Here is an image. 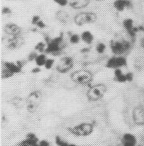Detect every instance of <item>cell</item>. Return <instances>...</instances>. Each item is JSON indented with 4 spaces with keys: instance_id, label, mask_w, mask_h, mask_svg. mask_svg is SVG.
<instances>
[{
    "instance_id": "e575fe53",
    "label": "cell",
    "mask_w": 144,
    "mask_h": 146,
    "mask_svg": "<svg viewBox=\"0 0 144 146\" xmlns=\"http://www.w3.org/2000/svg\"><path fill=\"white\" fill-rule=\"evenodd\" d=\"M41 72V67H39V66H37L36 67L33 68L32 69L31 71V72L33 74H38Z\"/></svg>"
},
{
    "instance_id": "ac0fdd59",
    "label": "cell",
    "mask_w": 144,
    "mask_h": 146,
    "mask_svg": "<svg viewBox=\"0 0 144 146\" xmlns=\"http://www.w3.org/2000/svg\"><path fill=\"white\" fill-rule=\"evenodd\" d=\"M22 38L20 36L10 37L8 40V48L10 49L14 50L15 48L19 47V46L22 44Z\"/></svg>"
},
{
    "instance_id": "7c38bea8",
    "label": "cell",
    "mask_w": 144,
    "mask_h": 146,
    "mask_svg": "<svg viewBox=\"0 0 144 146\" xmlns=\"http://www.w3.org/2000/svg\"><path fill=\"white\" fill-rule=\"evenodd\" d=\"M3 30L5 33L10 37L20 36L22 32L20 27L15 23H7L5 24Z\"/></svg>"
},
{
    "instance_id": "8fae6325",
    "label": "cell",
    "mask_w": 144,
    "mask_h": 146,
    "mask_svg": "<svg viewBox=\"0 0 144 146\" xmlns=\"http://www.w3.org/2000/svg\"><path fill=\"white\" fill-rule=\"evenodd\" d=\"M122 26L129 36L132 38H135L137 32L139 31L138 28L134 26V21L131 18H126L124 19L122 21Z\"/></svg>"
},
{
    "instance_id": "603a6c76",
    "label": "cell",
    "mask_w": 144,
    "mask_h": 146,
    "mask_svg": "<svg viewBox=\"0 0 144 146\" xmlns=\"http://www.w3.org/2000/svg\"><path fill=\"white\" fill-rule=\"evenodd\" d=\"M14 74H13L12 72H10L9 70H8L7 68L4 66L2 67L1 70V77L3 80H7L9 79L10 78L13 77L14 76Z\"/></svg>"
},
{
    "instance_id": "7402d4cb",
    "label": "cell",
    "mask_w": 144,
    "mask_h": 146,
    "mask_svg": "<svg viewBox=\"0 0 144 146\" xmlns=\"http://www.w3.org/2000/svg\"><path fill=\"white\" fill-rule=\"evenodd\" d=\"M47 54L45 53H41V54H38V55L37 56L36 58L34 61V63H35L36 65L39 67H44L45 63L47 60Z\"/></svg>"
},
{
    "instance_id": "d4e9b609",
    "label": "cell",
    "mask_w": 144,
    "mask_h": 146,
    "mask_svg": "<svg viewBox=\"0 0 144 146\" xmlns=\"http://www.w3.org/2000/svg\"><path fill=\"white\" fill-rule=\"evenodd\" d=\"M55 144L57 146H68L69 142L59 135H55Z\"/></svg>"
},
{
    "instance_id": "9c48e42d",
    "label": "cell",
    "mask_w": 144,
    "mask_h": 146,
    "mask_svg": "<svg viewBox=\"0 0 144 146\" xmlns=\"http://www.w3.org/2000/svg\"><path fill=\"white\" fill-rule=\"evenodd\" d=\"M127 59L123 56H114L106 62L105 66L109 69L121 68L127 66Z\"/></svg>"
},
{
    "instance_id": "6da1fadb",
    "label": "cell",
    "mask_w": 144,
    "mask_h": 146,
    "mask_svg": "<svg viewBox=\"0 0 144 146\" xmlns=\"http://www.w3.org/2000/svg\"><path fill=\"white\" fill-rule=\"evenodd\" d=\"M67 131L73 136L78 138H85L92 135L95 130V124L90 121H81L67 127Z\"/></svg>"
},
{
    "instance_id": "f546056e",
    "label": "cell",
    "mask_w": 144,
    "mask_h": 146,
    "mask_svg": "<svg viewBox=\"0 0 144 146\" xmlns=\"http://www.w3.org/2000/svg\"><path fill=\"white\" fill-rule=\"evenodd\" d=\"M56 4L58 5V6L62 7H65L67 5H69V0H53Z\"/></svg>"
},
{
    "instance_id": "d590c367",
    "label": "cell",
    "mask_w": 144,
    "mask_h": 146,
    "mask_svg": "<svg viewBox=\"0 0 144 146\" xmlns=\"http://www.w3.org/2000/svg\"><path fill=\"white\" fill-rule=\"evenodd\" d=\"M36 26H37V27H38V28L39 29H44L46 28V24H45L41 19L40 20L38 23H37Z\"/></svg>"
},
{
    "instance_id": "d6986e66",
    "label": "cell",
    "mask_w": 144,
    "mask_h": 146,
    "mask_svg": "<svg viewBox=\"0 0 144 146\" xmlns=\"http://www.w3.org/2000/svg\"><path fill=\"white\" fill-rule=\"evenodd\" d=\"M80 36L81 41L87 45H91L94 41V36L90 31H84Z\"/></svg>"
},
{
    "instance_id": "277c9868",
    "label": "cell",
    "mask_w": 144,
    "mask_h": 146,
    "mask_svg": "<svg viewBox=\"0 0 144 146\" xmlns=\"http://www.w3.org/2000/svg\"><path fill=\"white\" fill-rule=\"evenodd\" d=\"M106 91V86L103 84H92L89 88H87L86 92V98L90 102H97L103 98Z\"/></svg>"
},
{
    "instance_id": "ab89813d",
    "label": "cell",
    "mask_w": 144,
    "mask_h": 146,
    "mask_svg": "<svg viewBox=\"0 0 144 146\" xmlns=\"http://www.w3.org/2000/svg\"><path fill=\"white\" fill-rule=\"evenodd\" d=\"M68 146H78V145H76V144H74V143H69Z\"/></svg>"
},
{
    "instance_id": "ffe728a7",
    "label": "cell",
    "mask_w": 144,
    "mask_h": 146,
    "mask_svg": "<svg viewBox=\"0 0 144 146\" xmlns=\"http://www.w3.org/2000/svg\"><path fill=\"white\" fill-rule=\"evenodd\" d=\"M114 80L119 83H125L127 82L126 74L122 72L121 68H116L114 71Z\"/></svg>"
},
{
    "instance_id": "3957f363",
    "label": "cell",
    "mask_w": 144,
    "mask_h": 146,
    "mask_svg": "<svg viewBox=\"0 0 144 146\" xmlns=\"http://www.w3.org/2000/svg\"><path fill=\"white\" fill-rule=\"evenodd\" d=\"M63 43H64V38L62 33H61L59 36L52 38L50 42L48 43L45 53L53 56H60L65 48Z\"/></svg>"
},
{
    "instance_id": "5b68a950",
    "label": "cell",
    "mask_w": 144,
    "mask_h": 146,
    "mask_svg": "<svg viewBox=\"0 0 144 146\" xmlns=\"http://www.w3.org/2000/svg\"><path fill=\"white\" fill-rule=\"evenodd\" d=\"M109 45L111 52L114 56H123L132 47L130 42L125 39L112 40Z\"/></svg>"
},
{
    "instance_id": "60d3db41",
    "label": "cell",
    "mask_w": 144,
    "mask_h": 146,
    "mask_svg": "<svg viewBox=\"0 0 144 146\" xmlns=\"http://www.w3.org/2000/svg\"><path fill=\"white\" fill-rule=\"evenodd\" d=\"M95 1H105V0H95Z\"/></svg>"
},
{
    "instance_id": "836d02e7",
    "label": "cell",
    "mask_w": 144,
    "mask_h": 146,
    "mask_svg": "<svg viewBox=\"0 0 144 146\" xmlns=\"http://www.w3.org/2000/svg\"><path fill=\"white\" fill-rule=\"evenodd\" d=\"M12 10L10 9L9 7H4L2 10V14L3 15H9L10 13H12Z\"/></svg>"
},
{
    "instance_id": "f35d334b",
    "label": "cell",
    "mask_w": 144,
    "mask_h": 146,
    "mask_svg": "<svg viewBox=\"0 0 144 146\" xmlns=\"http://www.w3.org/2000/svg\"><path fill=\"white\" fill-rule=\"evenodd\" d=\"M18 146H29L27 144H26V143H24V142L22 140V141H21L19 144H18Z\"/></svg>"
},
{
    "instance_id": "52a82bcc",
    "label": "cell",
    "mask_w": 144,
    "mask_h": 146,
    "mask_svg": "<svg viewBox=\"0 0 144 146\" xmlns=\"http://www.w3.org/2000/svg\"><path fill=\"white\" fill-rule=\"evenodd\" d=\"M97 13L93 12H81L74 17L73 21L76 26L81 27L86 24L95 23L97 21Z\"/></svg>"
},
{
    "instance_id": "f1b7e54d",
    "label": "cell",
    "mask_w": 144,
    "mask_h": 146,
    "mask_svg": "<svg viewBox=\"0 0 144 146\" xmlns=\"http://www.w3.org/2000/svg\"><path fill=\"white\" fill-rule=\"evenodd\" d=\"M38 55V53L35 50H33L27 56V60L29 62H33L35 61L37 56Z\"/></svg>"
},
{
    "instance_id": "d6a6232c",
    "label": "cell",
    "mask_w": 144,
    "mask_h": 146,
    "mask_svg": "<svg viewBox=\"0 0 144 146\" xmlns=\"http://www.w3.org/2000/svg\"><path fill=\"white\" fill-rule=\"evenodd\" d=\"M126 79H127V82H131L133 80V78H134V75H133V74L132 72H128L126 74Z\"/></svg>"
},
{
    "instance_id": "484cf974",
    "label": "cell",
    "mask_w": 144,
    "mask_h": 146,
    "mask_svg": "<svg viewBox=\"0 0 144 146\" xmlns=\"http://www.w3.org/2000/svg\"><path fill=\"white\" fill-rule=\"evenodd\" d=\"M107 49V45L103 42H98L95 45V51L98 54H104Z\"/></svg>"
},
{
    "instance_id": "30bf717a",
    "label": "cell",
    "mask_w": 144,
    "mask_h": 146,
    "mask_svg": "<svg viewBox=\"0 0 144 146\" xmlns=\"http://www.w3.org/2000/svg\"><path fill=\"white\" fill-rule=\"evenodd\" d=\"M132 119L136 125L142 126L144 124V107L137 106L132 110Z\"/></svg>"
},
{
    "instance_id": "8992f818",
    "label": "cell",
    "mask_w": 144,
    "mask_h": 146,
    "mask_svg": "<svg viewBox=\"0 0 144 146\" xmlns=\"http://www.w3.org/2000/svg\"><path fill=\"white\" fill-rule=\"evenodd\" d=\"M75 62L71 56H63L58 59L55 66L56 72L61 75L67 74L74 68Z\"/></svg>"
},
{
    "instance_id": "cb8c5ba5",
    "label": "cell",
    "mask_w": 144,
    "mask_h": 146,
    "mask_svg": "<svg viewBox=\"0 0 144 146\" xmlns=\"http://www.w3.org/2000/svg\"><path fill=\"white\" fill-rule=\"evenodd\" d=\"M47 44H46L45 42H39L37 43L36 45L34 46V50L36 51L38 54H41V53H45V50H46Z\"/></svg>"
},
{
    "instance_id": "44dd1931",
    "label": "cell",
    "mask_w": 144,
    "mask_h": 146,
    "mask_svg": "<svg viewBox=\"0 0 144 146\" xmlns=\"http://www.w3.org/2000/svg\"><path fill=\"white\" fill-rule=\"evenodd\" d=\"M56 18L60 23L62 24H67L69 22V15L65 10H58L57 12L56 13Z\"/></svg>"
},
{
    "instance_id": "4316f807",
    "label": "cell",
    "mask_w": 144,
    "mask_h": 146,
    "mask_svg": "<svg viewBox=\"0 0 144 146\" xmlns=\"http://www.w3.org/2000/svg\"><path fill=\"white\" fill-rule=\"evenodd\" d=\"M81 36L77 33H73L71 34L69 36V43L72 45H77L81 41Z\"/></svg>"
},
{
    "instance_id": "2e32d148",
    "label": "cell",
    "mask_w": 144,
    "mask_h": 146,
    "mask_svg": "<svg viewBox=\"0 0 144 146\" xmlns=\"http://www.w3.org/2000/svg\"><path fill=\"white\" fill-rule=\"evenodd\" d=\"M39 137L36 133L33 132H29L26 135L25 139H24L22 141L29 146H39Z\"/></svg>"
},
{
    "instance_id": "1f68e13d",
    "label": "cell",
    "mask_w": 144,
    "mask_h": 146,
    "mask_svg": "<svg viewBox=\"0 0 144 146\" xmlns=\"http://www.w3.org/2000/svg\"><path fill=\"white\" fill-rule=\"evenodd\" d=\"M40 20H41V17H40L39 15H34L31 19V24H33V25H36L37 23H38Z\"/></svg>"
},
{
    "instance_id": "e0dca14e",
    "label": "cell",
    "mask_w": 144,
    "mask_h": 146,
    "mask_svg": "<svg viewBox=\"0 0 144 146\" xmlns=\"http://www.w3.org/2000/svg\"><path fill=\"white\" fill-rule=\"evenodd\" d=\"M3 66L7 68L10 72H12L13 74H18L22 71V68H21L17 62L12 61H4L3 63Z\"/></svg>"
},
{
    "instance_id": "5bb4252c",
    "label": "cell",
    "mask_w": 144,
    "mask_h": 146,
    "mask_svg": "<svg viewBox=\"0 0 144 146\" xmlns=\"http://www.w3.org/2000/svg\"><path fill=\"white\" fill-rule=\"evenodd\" d=\"M132 3L130 0H115L113 2V7L119 12H122L125 9H130Z\"/></svg>"
},
{
    "instance_id": "9a60e30c",
    "label": "cell",
    "mask_w": 144,
    "mask_h": 146,
    "mask_svg": "<svg viewBox=\"0 0 144 146\" xmlns=\"http://www.w3.org/2000/svg\"><path fill=\"white\" fill-rule=\"evenodd\" d=\"M90 0H69V6L73 10H82L88 7Z\"/></svg>"
},
{
    "instance_id": "4fadbf2b",
    "label": "cell",
    "mask_w": 144,
    "mask_h": 146,
    "mask_svg": "<svg viewBox=\"0 0 144 146\" xmlns=\"http://www.w3.org/2000/svg\"><path fill=\"white\" fill-rule=\"evenodd\" d=\"M137 139L134 135L131 133H125L122 135L121 145L122 146H137Z\"/></svg>"
},
{
    "instance_id": "ba28073f",
    "label": "cell",
    "mask_w": 144,
    "mask_h": 146,
    "mask_svg": "<svg viewBox=\"0 0 144 146\" xmlns=\"http://www.w3.org/2000/svg\"><path fill=\"white\" fill-rule=\"evenodd\" d=\"M41 100V94L39 91H34L29 94L27 100V110L30 113L36 111L39 102Z\"/></svg>"
},
{
    "instance_id": "8d00e7d4",
    "label": "cell",
    "mask_w": 144,
    "mask_h": 146,
    "mask_svg": "<svg viewBox=\"0 0 144 146\" xmlns=\"http://www.w3.org/2000/svg\"><path fill=\"white\" fill-rule=\"evenodd\" d=\"M90 51V48L89 47H84V48H81V50H80V52H81V54H87L88 52H89Z\"/></svg>"
},
{
    "instance_id": "7a4b0ae2",
    "label": "cell",
    "mask_w": 144,
    "mask_h": 146,
    "mask_svg": "<svg viewBox=\"0 0 144 146\" xmlns=\"http://www.w3.org/2000/svg\"><path fill=\"white\" fill-rule=\"evenodd\" d=\"M70 79L74 84L88 88L92 84L93 74L87 69H79L71 73Z\"/></svg>"
},
{
    "instance_id": "74e56055",
    "label": "cell",
    "mask_w": 144,
    "mask_h": 146,
    "mask_svg": "<svg viewBox=\"0 0 144 146\" xmlns=\"http://www.w3.org/2000/svg\"><path fill=\"white\" fill-rule=\"evenodd\" d=\"M140 46H141V47L144 48V36H143V38H142V39L140 40Z\"/></svg>"
},
{
    "instance_id": "4dcf8cb0",
    "label": "cell",
    "mask_w": 144,
    "mask_h": 146,
    "mask_svg": "<svg viewBox=\"0 0 144 146\" xmlns=\"http://www.w3.org/2000/svg\"><path fill=\"white\" fill-rule=\"evenodd\" d=\"M39 146H52L51 143L46 139L40 140L39 142Z\"/></svg>"
},
{
    "instance_id": "83f0119b",
    "label": "cell",
    "mask_w": 144,
    "mask_h": 146,
    "mask_svg": "<svg viewBox=\"0 0 144 146\" xmlns=\"http://www.w3.org/2000/svg\"><path fill=\"white\" fill-rule=\"evenodd\" d=\"M55 60L54 58H48L46 63H45L44 68L46 70H52L53 68V66H55Z\"/></svg>"
}]
</instances>
